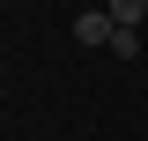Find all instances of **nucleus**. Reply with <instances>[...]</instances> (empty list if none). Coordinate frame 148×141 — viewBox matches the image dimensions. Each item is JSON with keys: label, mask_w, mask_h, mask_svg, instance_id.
<instances>
[{"label": "nucleus", "mask_w": 148, "mask_h": 141, "mask_svg": "<svg viewBox=\"0 0 148 141\" xmlns=\"http://www.w3.org/2000/svg\"><path fill=\"white\" fill-rule=\"evenodd\" d=\"M148 15V0H111V22H141Z\"/></svg>", "instance_id": "7ed1b4c3"}, {"label": "nucleus", "mask_w": 148, "mask_h": 141, "mask_svg": "<svg viewBox=\"0 0 148 141\" xmlns=\"http://www.w3.org/2000/svg\"><path fill=\"white\" fill-rule=\"evenodd\" d=\"M111 59H133L141 52V22H111V45H104Z\"/></svg>", "instance_id": "f03ea898"}, {"label": "nucleus", "mask_w": 148, "mask_h": 141, "mask_svg": "<svg viewBox=\"0 0 148 141\" xmlns=\"http://www.w3.org/2000/svg\"><path fill=\"white\" fill-rule=\"evenodd\" d=\"M74 37H82V45H111V8H104V15H96V8L74 15Z\"/></svg>", "instance_id": "f257e3e1"}]
</instances>
